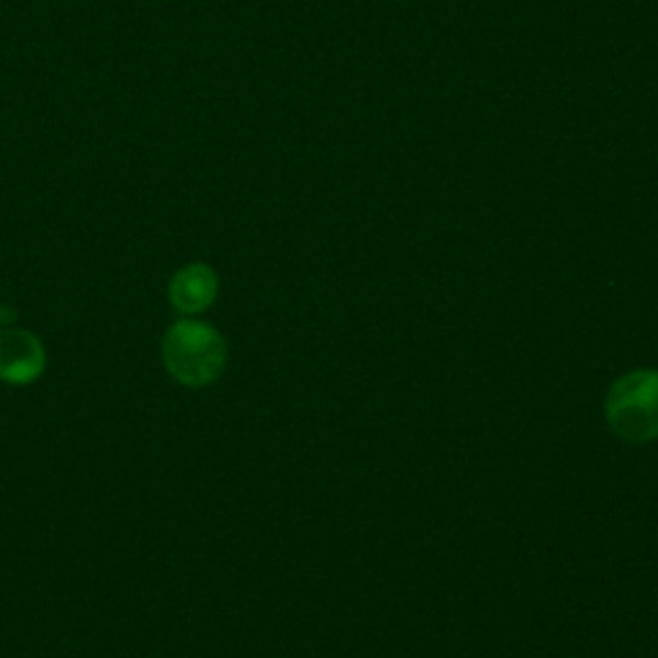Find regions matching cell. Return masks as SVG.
<instances>
[{
  "instance_id": "cell-3",
  "label": "cell",
  "mask_w": 658,
  "mask_h": 658,
  "mask_svg": "<svg viewBox=\"0 0 658 658\" xmlns=\"http://www.w3.org/2000/svg\"><path fill=\"white\" fill-rule=\"evenodd\" d=\"M44 365H47V353L39 337L26 329L0 332V381L26 386L42 376Z\"/></svg>"
},
{
  "instance_id": "cell-4",
  "label": "cell",
  "mask_w": 658,
  "mask_h": 658,
  "mask_svg": "<svg viewBox=\"0 0 658 658\" xmlns=\"http://www.w3.org/2000/svg\"><path fill=\"white\" fill-rule=\"evenodd\" d=\"M216 291H219V283H216L214 270L209 265L193 263L178 270L170 281V304L180 314H201L214 304Z\"/></svg>"
},
{
  "instance_id": "cell-2",
  "label": "cell",
  "mask_w": 658,
  "mask_h": 658,
  "mask_svg": "<svg viewBox=\"0 0 658 658\" xmlns=\"http://www.w3.org/2000/svg\"><path fill=\"white\" fill-rule=\"evenodd\" d=\"M607 422L628 443L658 437V373L633 371L617 378L607 396Z\"/></svg>"
},
{
  "instance_id": "cell-1",
  "label": "cell",
  "mask_w": 658,
  "mask_h": 658,
  "mask_svg": "<svg viewBox=\"0 0 658 658\" xmlns=\"http://www.w3.org/2000/svg\"><path fill=\"white\" fill-rule=\"evenodd\" d=\"M162 363L183 386H211L227 368V342L211 324L180 319L165 332Z\"/></svg>"
}]
</instances>
